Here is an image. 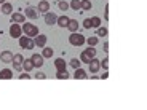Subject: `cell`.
<instances>
[{
  "label": "cell",
  "mask_w": 147,
  "mask_h": 110,
  "mask_svg": "<svg viewBox=\"0 0 147 110\" xmlns=\"http://www.w3.org/2000/svg\"><path fill=\"white\" fill-rule=\"evenodd\" d=\"M96 56V50L93 46H88L85 51H82V56H80V61L82 62H85V64H88L90 61H91L93 58Z\"/></svg>",
  "instance_id": "cell-1"
},
{
  "label": "cell",
  "mask_w": 147,
  "mask_h": 110,
  "mask_svg": "<svg viewBox=\"0 0 147 110\" xmlns=\"http://www.w3.org/2000/svg\"><path fill=\"white\" fill-rule=\"evenodd\" d=\"M69 42H70V45H74V46H82V45L86 42V38L78 32H72L70 37H69Z\"/></svg>",
  "instance_id": "cell-2"
},
{
  "label": "cell",
  "mask_w": 147,
  "mask_h": 110,
  "mask_svg": "<svg viewBox=\"0 0 147 110\" xmlns=\"http://www.w3.org/2000/svg\"><path fill=\"white\" fill-rule=\"evenodd\" d=\"M21 27H22V34H24V35H27V37L38 35V27L34 26V24H30V22H26V24L21 26Z\"/></svg>",
  "instance_id": "cell-3"
},
{
  "label": "cell",
  "mask_w": 147,
  "mask_h": 110,
  "mask_svg": "<svg viewBox=\"0 0 147 110\" xmlns=\"http://www.w3.org/2000/svg\"><path fill=\"white\" fill-rule=\"evenodd\" d=\"M19 45H21V48H26V50H34L35 42L27 35H21L19 37Z\"/></svg>",
  "instance_id": "cell-4"
},
{
  "label": "cell",
  "mask_w": 147,
  "mask_h": 110,
  "mask_svg": "<svg viewBox=\"0 0 147 110\" xmlns=\"http://www.w3.org/2000/svg\"><path fill=\"white\" fill-rule=\"evenodd\" d=\"M10 35L13 37V38H19V37L22 35V27L19 26V24H16V22H11V26H10Z\"/></svg>",
  "instance_id": "cell-5"
},
{
  "label": "cell",
  "mask_w": 147,
  "mask_h": 110,
  "mask_svg": "<svg viewBox=\"0 0 147 110\" xmlns=\"http://www.w3.org/2000/svg\"><path fill=\"white\" fill-rule=\"evenodd\" d=\"M99 62H101V61H98V59H94V58H93L91 61L88 62L90 72H91V73H96V72H98V70L101 69V64H99Z\"/></svg>",
  "instance_id": "cell-6"
},
{
  "label": "cell",
  "mask_w": 147,
  "mask_h": 110,
  "mask_svg": "<svg viewBox=\"0 0 147 110\" xmlns=\"http://www.w3.org/2000/svg\"><path fill=\"white\" fill-rule=\"evenodd\" d=\"M56 21H58V16H56L53 11H48L47 15H45V22H47L48 26H53V24H56Z\"/></svg>",
  "instance_id": "cell-7"
},
{
  "label": "cell",
  "mask_w": 147,
  "mask_h": 110,
  "mask_svg": "<svg viewBox=\"0 0 147 110\" xmlns=\"http://www.w3.org/2000/svg\"><path fill=\"white\" fill-rule=\"evenodd\" d=\"M43 56L42 54H32V58H30V61H32L34 67H42L43 66Z\"/></svg>",
  "instance_id": "cell-8"
},
{
  "label": "cell",
  "mask_w": 147,
  "mask_h": 110,
  "mask_svg": "<svg viewBox=\"0 0 147 110\" xmlns=\"http://www.w3.org/2000/svg\"><path fill=\"white\" fill-rule=\"evenodd\" d=\"M26 21V16L22 13H11V22H16V24H22Z\"/></svg>",
  "instance_id": "cell-9"
},
{
  "label": "cell",
  "mask_w": 147,
  "mask_h": 110,
  "mask_svg": "<svg viewBox=\"0 0 147 110\" xmlns=\"http://www.w3.org/2000/svg\"><path fill=\"white\" fill-rule=\"evenodd\" d=\"M47 35H42V34H38V35H35V46H40V48H43L45 45H47Z\"/></svg>",
  "instance_id": "cell-10"
},
{
  "label": "cell",
  "mask_w": 147,
  "mask_h": 110,
  "mask_svg": "<svg viewBox=\"0 0 147 110\" xmlns=\"http://www.w3.org/2000/svg\"><path fill=\"white\" fill-rule=\"evenodd\" d=\"M40 13H48L50 11V3H48V0H42L40 3H38V10Z\"/></svg>",
  "instance_id": "cell-11"
},
{
  "label": "cell",
  "mask_w": 147,
  "mask_h": 110,
  "mask_svg": "<svg viewBox=\"0 0 147 110\" xmlns=\"http://www.w3.org/2000/svg\"><path fill=\"white\" fill-rule=\"evenodd\" d=\"M0 78L2 80H10V78H13V72L10 69H2L0 70Z\"/></svg>",
  "instance_id": "cell-12"
},
{
  "label": "cell",
  "mask_w": 147,
  "mask_h": 110,
  "mask_svg": "<svg viewBox=\"0 0 147 110\" xmlns=\"http://www.w3.org/2000/svg\"><path fill=\"white\" fill-rule=\"evenodd\" d=\"M74 78H77V80H83V78H88V77H86V72H85L82 67H78V69H75Z\"/></svg>",
  "instance_id": "cell-13"
},
{
  "label": "cell",
  "mask_w": 147,
  "mask_h": 110,
  "mask_svg": "<svg viewBox=\"0 0 147 110\" xmlns=\"http://www.w3.org/2000/svg\"><path fill=\"white\" fill-rule=\"evenodd\" d=\"M0 59H2L3 62H11V61H13V53H11V51L0 53Z\"/></svg>",
  "instance_id": "cell-14"
},
{
  "label": "cell",
  "mask_w": 147,
  "mask_h": 110,
  "mask_svg": "<svg viewBox=\"0 0 147 110\" xmlns=\"http://www.w3.org/2000/svg\"><path fill=\"white\" fill-rule=\"evenodd\" d=\"M69 21H70V18H67V16L64 15V16H59V18H58V21H56V24H58L59 27H67Z\"/></svg>",
  "instance_id": "cell-15"
},
{
  "label": "cell",
  "mask_w": 147,
  "mask_h": 110,
  "mask_svg": "<svg viewBox=\"0 0 147 110\" xmlns=\"http://www.w3.org/2000/svg\"><path fill=\"white\" fill-rule=\"evenodd\" d=\"M55 67H56V70H66V61H64L63 58H58L55 61Z\"/></svg>",
  "instance_id": "cell-16"
},
{
  "label": "cell",
  "mask_w": 147,
  "mask_h": 110,
  "mask_svg": "<svg viewBox=\"0 0 147 110\" xmlns=\"http://www.w3.org/2000/svg\"><path fill=\"white\" fill-rule=\"evenodd\" d=\"M78 26H80V24H78V21H77V19H70V21H69V24H67V29H69L70 32H77Z\"/></svg>",
  "instance_id": "cell-17"
},
{
  "label": "cell",
  "mask_w": 147,
  "mask_h": 110,
  "mask_svg": "<svg viewBox=\"0 0 147 110\" xmlns=\"http://www.w3.org/2000/svg\"><path fill=\"white\" fill-rule=\"evenodd\" d=\"M26 16H27V18H30V19H37V18H38L35 8H26Z\"/></svg>",
  "instance_id": "cell-18"
},
{
  "label": "cell",
  "mask_w": 147,
  "mask_h": 110,
  "mask_svg": "<svg viewBox=\"0 0 147 110\" xmlns=\"http://www.w3.org/2000/svg\"><path fill=\"white\" fill-rule=\"evenodd\" d=\"M0 10H2V13H5V15H11V13H13V7H11L10 3H7V2L2 5V8H0Z\"/></svg>",
  "instance_id": "cell-19"
},
{
  "label": "cell",
  "mask_w": 147,
  "mask_h": 110,
  "mask_svg": "<svg viewBox=\"0 0 147 110\" xmlns=\"http://www.w3.org/2000/svg\"><path fill=\"white\" fill-rule=\"evenodd\" d=\"M22 69L26 70V72H29V70H32V69H34V64H32V61H30V59H26V61H22Z\"/></svg>",
  "instance_id": "cell-20"
},
{
  "label": "cell",
  "mask_w": 147,
  "mask_h": 110,
  "mask_svg": "<svg viewBox=\"0 0 147 110\" xmlns=\"http://www.w3.org/2000/svg\"><path fill=\"white\" fill-rule=\"evenodd\" d=\"M22 61H24V58H22L21 54H13V61H11V62L15 64V66H21Z\"/></svg>",
  "instance_id": "cell-21"
},
{
  "label": "cell",
  "mask_w": 147,
  "mask_h": 110,
  "mask_svg": "<svg viewBox=\"0 0 147 110\" xmlns=\"http://www.w3.org/2000/svg\"><path fill=\"white\" fill-rule=\"evenodd\" d=\"M53 48H48V46H43V53H42V56H43V58H51L53 56Z\"/></svg>",
  "instance_id": "cell-22"
},
{
  "label": "cell",
  "mask_w": 147,
  "mask_h": 110,
  "mask_svg": "<svg viewBox=\"0 0 147 110\" xmlns=\"http://www.w3.org/2000/svg\"><path fill=\"white\" fill-rule=\"evenodd\" d=\"M56 78L66 80V78H69V73H67V70H59V72H56Z\"/></svg>",
  "instance_id": "cell-23"
},
{
  "label": "cell",
  "mask_w": 147,
  "mask_h": 110,
  "mask_svg": "<svg viewBox=\"0 0 147 110\" xmlns=\"http://www.w3.org/2000/svg\"><path fill=\"white\" fill-rule=\"evenodd\" d=\"M69 7L74 8V10H80V8H82V0H72Z\"/></svg>",
  "instance_id": "cell-24"
},
{
  "label": "cell",
  "mask_w": 147,
  "mask_h": 110,
  "mask_svg": "<svg viewBox=\"0 0 147 110\" xmlns=\"http://www.w3.org/2000/svg\"><path fill=\"white\" fill-rule=\"evenodd\" d=\"M69 64L74 67V69H78V67L82 66V61H80V59H77V58H74V59H70V62H69Z\"/></svg>",
  "instance_id": "cell-25"
},
{
  "label": "cell",
  "mask_w": 147,
  "mask_h": 110,
  "mask_svg": "<svg viewBox=\"0 0 147 110\" xmlns=\"http://www.w3.org/2000/svg\"><path fill=\"white\" fill-rule=\"evenodd\" d=\"M91 7H93V5H91V2H90V0H82V10L88 11V10H91Z\"/></svg>",
  "instance_id": "cell-26"
},
{
  "label": "cell",
  "mask_w": 147,
  "mask_h": 110,
  "mask_svg": "<svg viewBox=\"0 0 147 110\" xmlns=\"http://www.w3.org/2000/svg\"><path fill=\"white\" fill-rule=\"evenodd\" d=\"M98 37H90V38H86V43L90 45V46H94V45H98Z\"/></svg>",
  "instance_id": "cell-27"
},
{
  "label": "cell",
  "mask_w": 147,
  "mask_h": 110,
  "mask_svg": "<svg viewBox=\"0 0 147 110\" xmlns=\"http://www.w3.org/2000/svg\"><path fill=\"white\" fill-rule=\"evenodd\" d=\"M91 26H93V27H99V26H101V19L98 18V16L91 18Z\"/></svg>",
  "instance_id": "cell-28"
},
{
  "label": "cell",
  "mask_w": 147,
  "mask_h": 110,
  "mask_svg": "<svg viewBox=\"0 0 147 110\" xmlns=\"http://www.w3.org/2000/svg\"><path fill=\"white\" fill-rule=\"evenodd\" d=\"M107 35V27H98V37H106Z\"/></svg>",
  "instance_id": "cell-29"
},
{
  "label": "cell",
  "mask_w": 147,
  "mask_h": 110,
  "mask_svg": "<svg viewBox=\"0 0 147 110\" xmlns=\"http://www.w3.org/2000/svg\"><path fill=\"white\" fill-rule=\"evenodd\" d=\"M58 3H59V8H61L63 11H66L67 8H69V3H67L66 0H61V2H58Z\"/></svg>",
  "instance_id": "cell-30"
},
{
  "label": "cell",
  "mask_w": 147,
  "mask_h": 110,
  "mask_svg": "<svg viewBox=\"0 0 147 110\" xmlns=\"http://www.w3.org/2000/svg\"><path fill=\"white\" fill-rule=\"evenodd\" d=\"M83 27H85V29H91V19H85V21H83Z\"/></svg>",
  "instance_id": "cell-31"
},
{
  "label": "cell",
  "mask_w": 147,
  "mask_h": 110,
  "mask_svg": "<svg viewBox=\"0 0 147 110\" xmlns=\"http://www.w3.org/2000/svg\"><path fill=\"white\" fill-rule=\"evenodd\" d=\"M35 78H37V80H45V78H47V75H45L43 72H37L35 73Z\"/></svg>",
  "instance_id": "cell-32"
},
{
  "label": "cell",
  "mask_w": 147,
  "mask_h": 110,
  "mask_svg": "<svg viewBox=\"0 0 147 110\" xmlns=\"http://www.w3.org/2000/svg\"><path fill=\"white\" fill-rule=\"evenodd\" d=\"M101 64V67H102V69H109V59H102V62H99Z\"/></svg>",
  "instance_id": "cell-33"
},
{
  "label": "cell",
  "mask_w": 147,
  "mask_h": 110,
  "mask_svg": "<svg viewBox=\"0 0 147 110\" xmlns=\"http://www.w3.org/2000/svg\"><path fill=\"white\" fill-rule=\"evenodd\" d=\"M104 19H109V7L104 8Z\"/></svg>",
  "instance_id": "cell-34"
},
{
  "label": "cell",
  "mask_w": 147,
  "mask_h": 110,
  "mask_svg": "<svg viewBox=\"0 0 147 110\" xmlns=\"http://www.w3.org/2000/svg\"><path fill=\"white\" fill-rule=\"evenodd\" d=\"M19 78H21V80H27V78H30V77L27 75V72H24V73H21V75H19Z\"/></svg>",
  "instance_id": "cell-35"
},
{
  "label": "cell",
  "mask_w": 147,
  "mask_h": 110,
  "mask_svg": "<svg viewBox=\"0 0 147 110\" xmlns=\"http://www.w3.org/2000/svg\"><path fill=\"white\" fill-rule=\"evenodd\" d=\"M107 50H109V43H107V42H104V51H107Z\"/></svg>",
  "instance_id": "cell-36"
},
{
  "label": "cell",
  "mask_w": 147,
  "mask_h": 110,
  "mask_svg": "<svg viewBox=\"0 0 147 110\" xmlns=\"http://www.w3.org/2000/svg\"><path fill=\"white\" fill-rule=\"evenodd\" d=\"M0 3H2V5H3V3H5V0H0Z\"/></svg>",
  "instance_id": "cell-37"
},
{
  "label": "cell",
  "mask_w": 147,
  "mask_h": 110,
  "mask_svg": "<svg viewBox=\"0 0 147 110\" xmlns=\"http://www.w3.org/2000/svg\"><path fill=\"white\" fill-rule=\"evenodd\" d=\"M0 13H2V10H0Z\"/></svg>",
  "instance_id": "cell-38"
},
{
  "label": "cell",
  "mask_w": 147,
  "mask_h": 110,
  "mask_svg": "<svg viewBox=\"0 0 147 110\" xmlns=\"http://www.w3.org/2000/svg\"><path fill=\"white\" fill-rule=\"evenodd\" d=\"M58 2H61V0H58Z\"/></svg>",
  "instance_id": "cell-39"
}]
</instances>
